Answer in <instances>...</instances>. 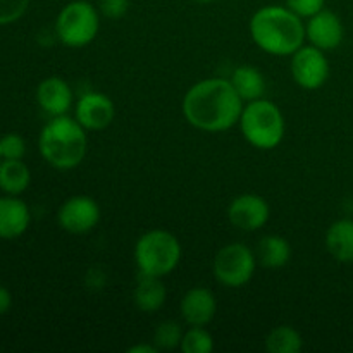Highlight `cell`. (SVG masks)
I'll return each mask as SVG.
<instances>
[{
  "instance_id": "cell-27",
  "label": "cell",
  "mask_w": 353,
  "mask_h": 353,
  "mask_svg": "<svg viewBox=\"0 0 353 353\" xmlns=\"http://www.w3.org/2000/svg\"><path fill=\"white\" fill-rule=\"evenodd\" d=\"M130 9V0H99V12L109 19H121Z\"/></svg>"
},
{
  "instance_id": "cell-29",
  "label": "cell",
  "mask_w": 353,
  "mask_h": 353,
  "mask_svg": "<svg viewBox=\"0 0 353 353\" xmlns=\"http://www.w3.org/2000/svg\"><path fill=\"white\" fill-rule=\"evenodd\" d=\"M159 348L155 345H134L131 347L128 353H157Z\"/></svg>"
},
{
  "instance_id": "cell-3",
  "label": "cell",
  "mask_w": 353,
  "mask_h": 353,
  "mask_svg": "<svg viewBox=\"0 0 353 353\" xmlns=\"http://www.w3.org/2000/svg\"><path fill=\"white\" fill-rule=\"evenodd\" d=\"M38 148L52 168L61 171L74 169L81 164L88 148L86 130L68 114L52 117L41 130Z\"/></svg>"
},
{
  "instance_id": "cell-26",
  "label": "cell",
  "mask_w": 353,
  "mask_h": 353,
  "mask_svg": "<svg viewBox=\"0 0 353 353\" xmlns=\"http://www.w3.org/2000/svg\"><path fill=\"white\" fill-rule=\"evenodd\" d=\"M324 6H326V0H286V7L299 14L302 19L303 17H307V19L312 17L314 14L323 10Z\"/></svg>"
},
{
  "instance_id": "cell-21",
  "label": "cell",
  "mask_w": 353,
  "mask_h": 353,
  "mask_svg": "<svg viewBox=\"0 0 353 353\" xmlns=\"http://www.w3.org/2000/svg\"><path fill=\"white\" fill-rule=\"evenodd\" d=\"M303 347L302 334L292 326L272 327L265 336V350L269 353H299Z\"/></svg>"
},
{
  "instance_id": "cell-28",
  "label": "cell",
  "mask_w": 353,
  "mask_h": 353,
  "mask_svg": "<svg viewBox=\"0 0 353 353\" xmlns=\"http://www.w3.org/2000/svg\"><path fill=\"white\" fill-rule=\"evenodd\" d=\"M12 305V295L6 286L0 285V316H6Z\"/></svg>"
},
{
  "instance_id": "cell-12",
  "label": "cell",
  "mask_w": 353,
  "mask_h": 353,
  "mask_svg": "<svg viewBox=\"0 0 353 353\" xmlns=\"http://www.w3.org/2000/svg\"><path fill=\"white\" fill-rule=\"evenodd\" d=\"M305 37L310 45L321 48L324 52L334 50L341 45L345 37V28L340 16L333 10L323 9L312 17H309L305 24Z\"/></svg>"
},
{
  "instance_id": "cell-7",
  "label": "cell",
  "mask_w": 353,
  "mask_h": 353,
  "mask_svg": "<svg viewBox=\"0 0 353 353\" xmlns=\"http://www.w3.org/2000/svg\"><path fill=\"white\" fill-rule=\"evenodd\" d=\"M257 257L243 243L224 245L214 257L212 272L217 283L226 288H241L248 285L257 269Z\"/></svg>"
},
{
  "instance_id": "cell-17",
  "label": "cell",
  "mask_w": 353,
  "mask_h": 353,
  "mask_svg": "<svg viewBox=\"0 0 353 353\" xmlns=\"http://www.w3.org/2000/svg\"><path fill=\"white\" fill-rule=\"evenodd\" d=\"M161 279L162 278L147 274L138 276V283L133 292V302L137 309H140L141 312H157L165 303L168 290H165L164 283Z\"/></svg>"
},
{
  "instance_id": "cell-10",
  "label": "cell",
  "mask_w": 353,
  "mask_h": 353,
  "mask_svg": "<svg viewBox=\"0 0 353 353\" xmlns=\"http://www.w3.org/2000/svg\"><path fill=\"white\" fill-rule=\"evenodd\" d=\"M271 217V207L261 195L245 193L231 200L228 207V219L236 230L257 231L268 224Z\"/></svg>"
},
{
  "instance_id": "cell-15",
  "label": "cell",
  "mask_w": 353,
  "mask_h": 353,
  "mask_svg": "<svg viewBox=\"0 0 353 353\" xmlns=\"http://www.w3.org/2000/svg\"><path fill=\"white\" fill-rule=\"evenodd\" d=\"M37 102L40 109L50 117L64 116L72 105V90L59 76L45 78L37 88Z\"/></svg>"
},
{
  "instance_id": "cell-24",
  "label": "cell",
  "mask_w": 353,
  "mask_h": 353,
  "mask_svg": "<svg viewBox=\"0 0 353 353\" xmlns=\"http://www.w3.org/2000/svg\"><path fill=\"white\" fill-rule=\"evenodd\" d=\"M30 0H0V26H7L26 14Z\"/></svg>"
},
{
  "instance_id": "cell-19",
  "label": "cell",
  "mask_w": 353,
  "mask_h": 353,
  "mask_svg": "<svg viewBox=\"0 0 353 353\" xmlns=\"http://www.w3.org/2000/svg\"><path fill=\"white\" fill-rule=\"evenodd\" d=\"M31 183V171L23 159L0 161V190L6 195H21Z\"/></svg>"
},
{
  "instance_id": "cell-2",
  "label": "cell",
  "mask_w": 353,
  "mask_h": 353,
  "mask_svg": "<svg viewBox=\"0 0 353 353\" xmlns=\"http://www.w3.org/2000/svg\"><path fill=\"white\" fill-rule=\"evenodd\" d=\"M254 43L274 57H292L305 41V24L290 7H261L250 19Z\"/></svg>"
},
{
  "instance_id": "cell-18",
  "label": "cell",
  "mask_w": 353,
  "mask_h": 353,
  "mask_svg": "<svg viewBox=\"0 0 353 353\" xmlns=\"http://www.w3.org/2000/svg\"><path fill=\"white\" fill-rule=\"evenodd\" d=\"M255 257L259 264L265 269L285 268L292 259V247L286 238L279 234H268L259 241Z\"/></svg>"
},
{
  "instance_id": "cell-11",
  "label": "cell",
  "mask_w": 353,
  "mask_h": 353,
  "mask_svg": "<svg viewBox=\"0 0 353 353\" xmlns=\"http://www.w3.org/2000/svg\"><path fill=\"white\" fill-rule=\"evenodd\" d=\"M116 116L114 102L100 92H88L76 102L74 119L86 131H102L110 126Z\"/></svg>"
},
{
  "instance_id": "cell-20",
  "label": "cell",
  "mask_w": 353,
  "mask_h": 353,
  "mask_svg": "<svg viewBox=\"0 0 353 353\" xmlns=\"http://www.w3.org/2000/svg\"><path fill=\"white\" fill-rule=\"evenodd\" d=\"M230 81L243 102L262 99L265 93L264 74L254 65H238L231 74Z\"/></svg>"
},
{
  "instance_id": "cell-31",
  "label": "cell",
  "mask_w": 353,
  "mask_h": 353,
  "mask_svg": "<svg viewBox=\"0 0 353 353\" xmlns=\"http://www.w3.org/2000/svg\"><path fill=\"white\" fill-rule=\"evenodd\" d=\"M0 161H2V152H0Z\"/></svg>"
},
{
  "instance_id": "cell-1",
  "label": "cell",
  "mask_w": 353,
  "mask_h": 353,
  "mask_svg": "<svg viewBox=\"0 0 353 353\" xmlns=\"http://www.w3.org/2000/svg\"><path fill=\"white\" fill-rule=\"evenodd\" d=\"M243 103L230 79L209 78L185 93L183 116L196 130L223 133L240 123Z\"/></svg>"
},
{
  "instance_id": "cell-4",
  "label": "cell",
  "mask_w": 353,
  "mask_h": 353,
  "mask_svg": "<svg viewBox=\"0 0 353 353\" xmlns=\"http://www.w3.org/2000/svg\"><path fill=\"white\" fill-rule=\"evenodd\" d=\"M238 124L245 140L259 150L276 148L286 133V121L281 109L264 97L247 102Z\"/></svg>"
},
{
  "instance_id": "cell-25",
  "label": "cell",
  "mask_w": 353,
  "mask_h": 353,
  "mask_svg": "<svg viewBox=\"0 0 353 353\" xmlns=\"http://www.w3.org/2000/svg\"><path fill=\"white\" fill-rule=\"evenodd\" d=\"M0 152L2 159H23L26 155V141L21 134L7 133L0 138Z\"/></svg>"
},
{
  "instance_id": "cell-5",
  "label": "cell",
  "mask_w": 353,
  "mask_h": 353,
  "mask_svg": "<svg viewBox=\"0 0 353 353\" xmlns=\"http://www.w3.org/2000/svg\"><path fill=\"white\" fill-rule=\"evenodd\" d=\"M181 261V243L165 230H150L134 245V262L140 274L164 278L178 268Z\"/></svg>"
},
{
  "instance_id": "cell-22",
  "label": "cell",
  "mask_w": 353,
  "mask_h": 353,
  "mask_svg": "<svg viewBox=\"0 0 353 353\" xmlns=\"http://www.w3.org/2000/svg\"><path fill=\"white\" fill-rule=\"evenodd\" d=\"M179 348L185 353H212L214 338L205 326H190V330L183 334Z\"/></svg>"
},
{
  "instance_id": "cell-8",
  "label": "cell",
  "mask_w": 353,
  "mask_h": 353,
  "mask_svg": "<svg viewBox=\"0 0 353 353\" xmlns=\"http://www.w3.org/2000/svg\"><path fill=\"white\" fill-rule=\"evenodd\" d=\"M292 76L303 90H319L330 78V61L321 48L314 45H302L292 55Z\"/></svg>"
},
{
  "instance_id": "cell-6",
  "label": "cell",
  "mask_w": 353,
  "mask_h": 353,
  "mask_svg": "<svg viewBox=\"0 0 353 353\" xmlns=\"http://www.w3.org/2000/svg\"><path fill=\"white\" fill-rule=\"evenodd\" d=\"M100 30V12L86 0L65 3L55 19V34L69 48H81L92 43Z\"/></svg>"
},
{
  "instance_id": "cell-23",
  "label": "cell",
  "mask_w": 353,
  "mask_h": 353,
  "mask_svg": "<svg viewBox=\"0 0 353 353\" xmlns=\"http://www.w3.org/2000/svg\"><path fill=\"white\" fill-rule=\"evenodd\" d=\"M183 330L176 321H164L154 331V345L161 350H174L181 345Z\"/></svg>"
},
{
  "instance_id": "cell-13",
  "label": "cell",
  "mask_w": 353,
  "mask_h": 353,
  "mask_svg": "<svg viewBox=\"0 0 353 353\" xmlns=\"http://www.w3.org/2000/svg\"><path fill=\"white\" fill-rule=\"evenodd\" d=\"M179 310H181V317L188 326H207L216 317V295L209 288L196 286V288L188 290L183 295Z\"/></svg>"
},
{
  "instance_id": "cell-14",
  "label": "cell",
  "mask_w": 353,
  "mask_h": 353,
  "mask_svg": "<svg viewBox=\"0 0 353 353\" xmlns=\"http://www.w3.org/2000/svg\"><path fill=\"white\" fill-rule=\"evenodd\" d=\"M31 223V212L19 195L0 196V240L23 236Z\"/></svg>"
},
{
  "instance_id": "cell-9",
  "label": "cell",
  "mask_w": 353,
  "mask_h": 353,
  "mask_svg": "<svg viewBox=\"0 0 353 353\" xmlns=\"http://www.w3.org/2000/svg\"><path fill=\"white\" fill-rule=\"evenodd\" d=\"M59 226L69 234H86L100 221V207L88 195H74L65 200L57 212Z\"/></svg>"
},
{
  "instance_id": "cell-30",
  "label": "cell",
  "mask_w": 353,
  "mask_h": 353,
  "mask_svg": "<svg viewBox=\"0 0 353 353\" xmlns=\"http://www.w3.org/2000/svg\"><path fill=\"white\" fill-rule=\"evenodd\" d=\"M193 2H196V3H210V2H214V0H193Z\"/></svg>"
},
{
  "instance_id": "cell-16",
  "label": "cell",
  "mask_w": 353,
  "mask_h": 353,
  "mask_svg": "<svg viewBox=\"0 0 353 353\" xmlns=\"http://www.w3.org/2000/svg\"><path fill=\"white\" fill-rule=\"evenodd\" d=\"M326 248L334 261L341 264L353 262V219L334 221L326 231Z\"/></svg>"
}]
</instances>
